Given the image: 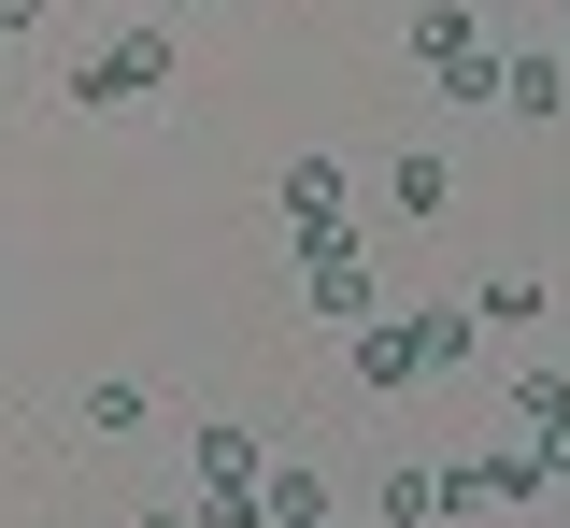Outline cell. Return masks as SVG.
<instances>
[{
	"label": "cell",
	"instance_id": "6da1fadb",
	"mask_svg": "<svg viewBox=\"0 0 570 528\" xmlns=\"http://www.w3.org/2000/svg\"><path fill=\"white\" fill-rule=\"evenodd\" d=\"M414 58H428V86H442V100H499V86H513V58H485V43H471V14H456V0H442V14H414Z\"/></svg>",
	"mask_w": 570,
	"mask_h": 528
},
{
	"label": "cell",
	"instance_id": "7a4b0ae2",
	"mask_svg": "<svg viewBox=\"0 0 570 528\" xmlns=\"http://www.w3.org/2000/svg\"><path fill=\"white\" fill-rule=\"evenodd\" d=\"M328 243H356L343 157H299V172H285V257H328Z\"/></svg>",
	"mask_w": 570,
	"mask_h": 528
},
{
	"label": "cell",
	"instance_id": "3957f363",
	"mask_svg": "<svg viewBox=\"0 0 570 528\" xmlns=\"http://www.w3.org/2000/svg\"><path fill=\"white\" fill-rule=\"evenodd\" d=\"M285 272H299V314H328V329H371V314H385V286H371V257H356V243L285 257Z\"/></svg>",
	"mask_w": 570,
	"mask_h": 528
},
{
	"label": "cell",
	"instance_id": "277c9868",
	"mask_svg": "<svg viewBox=\"0 0 570 528\" xmlns=\"http://www.w3.org/2000/svg\"><path fill=\"white\" fill-rule=\"evenodd\" d=\"M71 86H86L100 115H129V100H157V86H171V43H157V29H129V43H100Z\"/></svg>",
	"mask_w": 570,
	"mask_h": 528
},
{
	"label": "cell",
	"instance_id": "5b68a950",
	"mask_svg": "<svg viewBox=\"0 0 570 528\" xmlns=\"http://www.w3.org/2000/svg\"><path fill=\"white\" fill-rule=\"evenodd\" d=\"M428 372V329L414 314H371V329H356V385H414Z\"/></svg>",
	"mask_w": 570,
	"mask_h": 528
},
{
	"label": "cell",
	"instance_id": "8992f818",
	"mask_svg": "<svg viewBox=\"0 0 570 528\" xmlns=\"http://www.w3.org/2000/svg\"><path fill=\"white\" fill-rule=\"evenodd\" d=\"M513 443H542L570 471V372H528V385H513Z\"/></svg>",
	"mask_w": 570,
	"mask_h": 528
},
{
	"label": "cell",
	"instance_id": "52a82bcc",
	"mask_svg": "<svg viewBox=\"0 0 570 528\" xmlns=\"http://www.w3.org/2000/svg\"><path fill=\"white\" fill-rule=\"evenodd\" d=\"M542 486H557V457H542V443H485V500H513V515H528Z\"/></svg>",
	"mask_w": 570,
	"mask_h": 528
},
{
	"label": "cell",
	"instance_id": "ba28073f",
	"mask_svg": "<svg viewBox=\"0 0 570 528\" xmlns=\"http://www.w3.org/2000/svg\"><path fill=\"white\" fill-rule=\"evenodd\" d=\"M528 314H542V286H528V272H485V286H471V329H499V343H513Z\"/></svg>",
	"mask_w": 570,
	"mask_h": 528
},
{
	"label": "cell",
	"instance_id": "9c48e42d",
	"mask_svg": "<svg viewBox=\"0 0 570 528\" xmlns=\"http://www.w3.org/2000/svg\"><path fill=\"white\" fill-rule=\"evenodd\" d=\"M272 528H328V486H314L299 457H272Z\"/></svg>",
	"mask_w": 570,
	"mask_h": 528
},
{
	"label": "cell",
	"instance_id": "30bf717a",
	"mask_svg": "<svg viewBox=\"0 0 570 528\" xmlns=\"http://www.w3.org/2000/svg\"><path fill=\"white\" fill-rule=\"evenodd\" d=\"M499 100H513V115H557V100H570V58H513V86H499Z\"/></svg>",
	"mask_w": 570,
	"mask_h": 528
},
{
	"label": "cell",
	"instance_id": "8fae6325",
	"mask_svg": "<svg viewBox=\"0 0 570 528\" xmlns=\"http://www.w3.org/2000/svg\"><path fill=\"white\" fill-rule=\"evenodd\" d=\"M142 414H157V400H142V385H86V429H100V443H129Z\"/></svg>",
	"mask_w": 570,
	"mask_h": 528
},
{
	"label": "cell",
	"instance_id": "7c38bea8",
	"mask_svg": "<svg viewBox=\"0 0 570 528\" xmlns=\"http://www.w3.org/2000/svg\"><path fill=\"white\" fill-rule=\"evenodd\" d=\"M442 515V471H385V528H428Z\"/></svg>",
	"mask_w": 570,
	"mask_h": 528
},
{
	"label": "cell",
	"instance_id": "4fadbf2b",
	"mask_svg": "<svg viewBox=\"0 0 570 528\" xmlns=\"http://www.w3.org/2000/svg\"><path fill=\"white\" fill-rule=\"evenodd\" d=\"M14 29H43V0H0V43H14Z\"/></svg>",
	"mask_w": 570,
	"mask_h": 528
},
{
	"label": "cell",
	"instance_id": "5bb4252c",
	"mask_svg": "<svg viewBox=\"0 0 570 528\" xmlns=\"http://www.w3.org/2000/svg\"><path fill=\"white\" fill-rule=\"evenodd\" d=\"M129 528H200V515H186V500H157V515H129Z\"/></svg>",
	"mask_w": 570,
	"mask_h": 528
},
{
	"label": "cell",
	"instance_id": "9a60e30c",
	"mask_svg": "<svg viewBox=\"0 0 570 528\" xmlns=\"http://www.w3.org/2000/svg\"><path fill=\"white\" fill-rule=\"evenodd\" d=\"M557 58H570V29H557Z\"/></svg>",
	"mask_w": 570,
	"mask_h": 528
}]
</instances>
